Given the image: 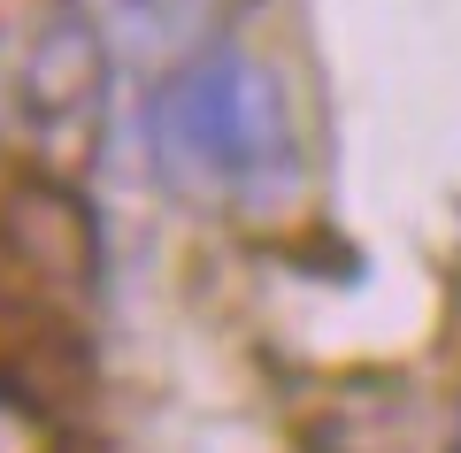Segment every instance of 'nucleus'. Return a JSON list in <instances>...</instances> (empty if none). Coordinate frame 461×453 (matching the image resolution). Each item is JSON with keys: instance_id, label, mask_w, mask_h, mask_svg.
Segmentation results:
<instances>
[{"instance_id": "f257e3e1", "label": "nucleus", "mask_w": 461, "mask_h": 453, "mask_svg": "<svg viewBox=\"0 0 461 453\" xmlns=\"http://www.w3.org/2000/svg\"><path fill=\"white\" fill-rule=\"evenodd\" d=\"M154 154L185 193L269 215L300 200V131L285 77L247 47H208L154 93Z\"/></svg>"}, {"instance_id": "f03ea898", "label": "nucleus", "mask_w": 461, "mask_h": 453, "mask_svg": "<svg viewBox=\"0 0 461 453\" xmlns=\"http://www.w3.org/2000/svg\"><path fill=\"white\" fill-rule=\"evenodd\" d=\"M93 8L131 54H169V47L193 39V23H200L208 0H93Z\"/></svg>"}, {"instance_id": "7ed1b4c3", "label": "nucleus", "mask_w": 461, "mask_h": 453, "mask_svg": "<svg viewBox=\"0 0 461 453\" xmlns=\"http://www.w3.org/2000/svg\"><path fill=\"white\" fill-rule=\"evenodd\" d=\"M0 453H39L32 415H23V407H8V400H0Z\"/></svg>"}]
</instances>
